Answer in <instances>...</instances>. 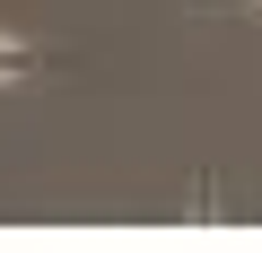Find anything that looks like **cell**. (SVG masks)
I'll use <instances>...</instances> for the list:
<instances>
[{"label":"cell","instance_id":"1","mask_svg":"<svg viewBox=\"0 0 262 253\" xmlns=\"http://www.w3.org/2000/svg\"><path fill=\"white\" fill-rule=\"evenodd\" d=\"M18 70H35V53H27V44H9V35H0V79H18Z\"/></svg>","mask_w":262,"mask_h":253}]
</instances>
